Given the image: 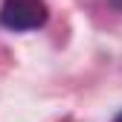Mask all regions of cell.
Wrapping results in <instances>:
<instances>
[{"label":"cell","instance_id":"7a4b0ae2","mask_svg":"<svg viewBox=\"0 0 122 122\" xmlns=\"http://www.w3.org/2000/svg\"><path fill=\"white\" fill-rule=\"evenodd\" d=\"M113 122H122V111H119V113H116V116H113Z\"/></svg>","mask_w":122,"mask_h":122},{"label":"cell","instance_id":"6da1fadb","mask_svg":"<svg viewBox=\"0 0 122 122\" xmlns=\"http://www.w3.org/2000/svg\"><path fill=\"white\" fill-rule=\"evenodd\" d=\"M50 18L47 0H3L0 3V26L9 32H32Z\"/></svg>","mask_w":122,"mask_h":122}]
</instances>
